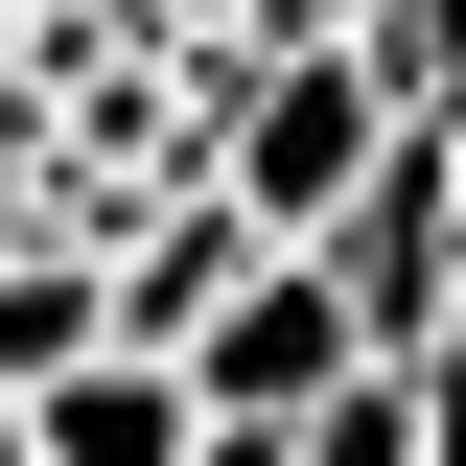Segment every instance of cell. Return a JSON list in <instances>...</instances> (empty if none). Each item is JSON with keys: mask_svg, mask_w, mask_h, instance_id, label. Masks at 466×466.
<instances>
[{"mask_svg": "<svg viewBox=\"0 0 466 466\" xmlns=\"http://www.w3.org/2000/svg\"><path fill=\"white\" fill-rule=\"evenodd\" d=\"M164 373H187V420H233V443H303V397H327V373H373V350L327 327V280H303V257H257Z\"/></svg>", "mask_w": 466, "mask_h": 466, "instance_id": "cell-1", "label": "cell"}, {"mask_svg": "<svg viewBox=\"0 0 466 466\" xmlns=\"http://www.w3.org/2000/svg\"><path fill=\"white\" fill-rule=\"evenodd\" d=\"M24 466H187V373H164V350L47 373V397H24Z\"/></svg>", "mask_w": 466, "mask_h": 466, "instance_id": "cell-2", "label": "cell"}, {"mask_svg": "<svg viewBox=\"0 0 466 466\" xmlns=\"http://www.w3.org/2000/svg\"><path fill=\"white\" fill-rule=\"evenodd\" d=\"M187 466H280V443H233V420H187Z\"/></svg>", "mask_w": 466, "mask_h": 466, "instance_id": "cell-4", "label": "cell"}, {"mask_svg": "<svg viewBox=\"0 0 466 466\" xmlns=\"http://www.w3.org/2000/svg\"><path fill=\"white\" fill-rule=\"evenodd\" d=\"M94 350H116L94 257H70V233H24V257H0V397H47V373H94Z\"/></svg>", "mask_w": 466, "mask_h": 466, "instance_id": "cell-3", "label": "cell"}]
</instances>
